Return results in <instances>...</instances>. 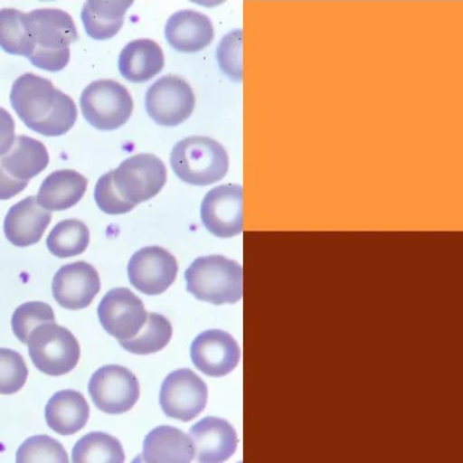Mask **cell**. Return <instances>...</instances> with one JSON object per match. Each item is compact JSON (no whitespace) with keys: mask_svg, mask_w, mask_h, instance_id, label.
Listing matches in <instances>:
<instances>
[{"mask_svg":"<svg viewBox=\"0 0 463 463\" xmlns=\"http://www.w3.org/2000/svg\"><path fill=\"white\" fill-rule=\"evenodd\" d=\"M89 245V227L78 219H66L58 222L47 239L49 251L60 259L80 255Z\"/></svg>","mask_w":463,"mask_h":463,"instance_id":"obj_26","label":"cell"},{"mask_svg":"<svg viewBox=\"0 0 463 463\" xmlns=\"http://www.w3.org/2000/svg\"><path fill=\"white\" fill-rule=\"evenodd\" d=\"M195 457L192 438L181 430L158 427L144 440L143 460L147 463H189Z\"/></svg>","mask_w":463,"mask_h":463,"instance_id":"obj_19","label":"cell"},{"mask_svg":"<svg viewBox=\"0 0 463 463\" xmlns=\"http://www.w3.org/2000/svg\"><path fill=\"white\" fill-rule=\"evenodd\" d=\"M15 138L14 119L6 109L0 107V156L11 150Z\"/></svg>","mask_w":463,"mask_h":463,"instance_id":"obj_34","label":"cell"},{"mask_svg":"<svg viewBox=\"0 0 463 463\" xmlns=\"http://www.w3.org/2000/svg\"><path fill=\"white\" fill-rule=\"evenodd\" d=\"M90 420V405L80 392H57L45 407L48 427L61 436L80 432Z\"/></svg>","mask_w":463,"mask_h":463,"instance_id":"obj_20","label":"cell"},{"mask_svg":"<svg viewBox=\"0 0 463 463\" xmlns=\"http://www.w3.org/2000/svg\"><path fill=\"white\" fill-rule=\"evenodd\" d=\"M177 260L164 248L145 247L132 255L128 276L132 287L147 296H159L175 282Z\"/></svg>","mask_w":463,"mask_h":463,"instance_id":"obj_12","label":"cell"},{"mask_svg":"<svg viewBox=\"0 0 463 463\" xmlns=\"http://www.w3.org/2000/svg\"><path fill=\"white\" fill-rule=\"evenodd\" d=\"M165 36L176 52L193 53L209 47L214 39V29L208 15L182 10L169 16Z\"/></svg>","mask_w":463,"mask_h":463,"instance_id":"obj_18","label":"cell"},{"mask_svg":"<svg viewBox=\"0 0 463 463\" xmlns=\"http://www.w3.org/2000/svg\"><path fill=\"white\" fill-rule=\"evenodd\" d=\"M242 267L222 255L202 256L185 271L189 293L213 305L235 304L242 298Z\"/></svg>","mask_w":463,"mask_h":463,"instance_id":"obj_3","label":"cell"},{"mask_svg":"<svg viewBox=\"0 0 463 463\" xmlns=\"http://www.w3.org/2000/svg\"><path fill=\"white\" fill-rule=\"evenodd\" d=\"M28 181H20L12 177L0 165V201H7L19 195L27 188Z\"/></svg>","mask_w":463,"mask_h":463,"instance_id":"obj_35","label":"cell"},{"mask_svg":"<svg viewBox=\"0 0 463 463\" xmlns=\"http://www.w3.org/2000/svg\"><path fill=\"white\" fill-rule=\"evenodd\" d=\"M45 322H55V314L51 306L43 301H29L15 309L12 317V329L16 338L27 345L29 335Z\"/></svg>","mask_w":463,"mask_h":463,"instance_id":"obj_30","label":"cell"},{"mask_svg":"<svg viewBox=\"0 0 463 463\" xmlns=\"http://www.w3.org/2000/svg\"><path fill=\"white\" fill-rule=\"evenodd\" d=\"M134 3V0H87L81 11L87 34L99 41L118 35Z\"/></svg>","mask_w":463,"mask_h":463,"instance_id":"obj_23","label":"cell"},{"mask_svg":"<svg viewBox=\"0 0 463 463\" xmlns=\"http://www.w3.org/2000/svg\"><path fill=\"white\" fill-rule=\"evenodd\" d=\"M0 48L11 55L27 58L32 55L33 43L24 12L15 8L0 10Z\"/></svg>","mask_w":463,"mask_h":463,"instance_id":"obj_28","label":"cell"},{"mask_svg":"<svg viewBox=\"0 0 463 463\" xmlns=\"http://www.w3.org/2000/svg\"><path fill=\"white\" fill-rule=\"evenodd\" d=\"M100 288L98 271L86 262L66 264L52 280V295L57 303L73 311L89 307Z\"/></svg>","mask_w":463,"mask_h":463,"instance_id":"obj_15","label":"cell"},{"mask_svg":"<svg viewBox=\"0 0 463 463\" xmlns=\"http://www.w3.org/2000/svg\"><path fill=\"white\" fill-rule=\"evenodd\" d=\"M103 328L119 342L130 340L142 330L147 312L143 301L129 288L111 289L98 307Z\"/></svg>","mask_w":463,"mask_h":463,"instance_id":"obj_13","label":"cell"},{"mask_svg":"<svg viewBox=\"0 0 463 463\" xmlns=\"http://www.w3.org/2000/svg\"><path fill=\"white\" fill-rule=\"evenodd\" d=\"M28 378L23 355L0 347V394L11 395L22 390Z\"/></svg>","mask_w":463,"mask_h":463,"instance_id":"obj_31","label":"cell"},{"mask_svg":"<svg viewBox=\"0 0 463 463\" xmlns=\"http://www.w3.org/2000/svg\"><path fill=\"white\" fill-rule=\"evenodd\" d=\"M189 436L195 449V460L200 463H222L237 450V431L229 421L218 417H205L190 429Z\"/></svg>","mask_w":463,"mask_h":463,"instance_id":"obj_16","label":"cell"},{"mask_svg":"<svg viewBox=\"0 0 463 463\" xmlns=\"http://www.w3.org/2000/svg\"><path fill=\"white\" fill-rule=\"evenodd\" d=\"M194 365L203 373L221 378L238 366L241 351L238 342L221 329L206 330L194 340L192 349Z\"/></svg>","mask_w":463,"mask_h":463,"instance_id":"obj_14","label":"cell"},{"mask_svg":"<svg viewBox=\"0 0 463 463\" xmlns=\"http://www.w3.org/2000/svg\"><path fill=\"white\" fill-rule=\"evenodd\" d=\"M26 24L33 43L28 60L36 68L58 72L70 61V45L78 40L72 16L60 8H36L26 14Z\"/></svg>","mask_w":463,"mask_h":463,"instance_id":"obj_2","label":"cell"},{"mask_svg":"<svg viewBox=\"0 0 463 463\" xmlns=\"http://www.w3.org/2000/svg\"><path fill=\"white\" fill-rule=\"evenodd\" d=\"M201 217L205 229L218 238H232L243 231V189L222 184L210 190L203 200Z\"/></svg>","mask_w":463,"mask_h":463,"instance_id":"obj_11","label":"cell"},{"mask_svg":"<svg viewBox=\"0 0 463 463\" xmlns=\"http://www.w3.org/2000/svg\"><path fill=\"white\" fill-rule=\"evenodd\" d=\"M195 94L184 78L165 76L147 90L145 109L161 127H177L187 121L195 109Z\"/></svg>","mask_w":463,"mask_h":463,"instance_id":"obj_8","label":"cell"},{"mask_svg":"<svg viewBox=\"0 0 463 463\" xmlns=\"http://www.w3.org/2000/svg\"><path fill=\"white\" fill-rule=\"evenodd\" d=\"M159 401L169 419L190 421L204 411L208 386L192 370L174 371L164 380Z\"/></svg>","mask_w":463,"mask_h":463,"instance_id":"obj_10","label":"cell"},{"mask_svg":"<svg viewBox=\"0 0 463 463\" xmlns=\"http://www.w3.org/2000/svg\"><path fill=\"white\" fill-rule=\"evenodd\" d=\"M87 179L72 169H61L45 177L37 194V203L48 211H63L72 208L84 197Z\"/></svg>","mask_w":463,"mask_h":463,"instance_id":"obj_21","label":"cell"},{"mask_svg":"<svg viewBox=\"0 0 463 463\" xmlns=\"http://www.w3.org/2000/svg\"><path fill=\"white\" fill-rule=\"evenodd\" d=\"M27 345L33 364L44 374H68L80 359L77 338L69 329L55 322L37 326L29 335Z\"/></svg>","mask_w":463,"mask_h":463,"instance_id":"obj_5","label":"cell"},{"mask_svg":"<svg viewBox=\"0 0 463 463\" xmlns=\"http://www.w3.org/2000/svg\"><path fill=\"white\" fill-rule=\"evenodd\" d=\"M164 66L163 49L155 41L148 39L128 43L118 60V69L123 78L137 84L151 80L163 71Z\"/></svg>","mask_w":463,"mask_h":463,"instance_id":"obj_22","label":"cell"},{"mask_svg":"<svg viewBox=\"0 0 463 463\" xmlns=\"http://www.w3.org/2000/svg\"><path fill=\"white\" fill-rule=\"evenodd\" d=\"M173 336L171 322L166 317L156 313H148L146 322L130 340L121 341L123 349L134 354H152L159 353L166 347Z\"/></svg>","mask_w":463,"mask_h":463,"instance_id":"obj_27","label":"cell"},{"mask_svg":"<svg viewBox=\"0 0 463 463\" xmlns=\"http://www.w3.org/2000/svg\"><path fill=\"white\" fill-rule=\"evenodd\" d=\"M81 113L95 129H118L129 121L134 100L118 81L97 80L86 87L80 98Z\"/></svg>","mask_w":463,"mask_h":463,"instance_id":"obj_6","label":"cell"},{"mask_svg":"<svg viewBox=\"0 0 463 463\" xmlns=\"http://www.w3.org/2000/svg\"><path fill=\"white\" fill-rule=\"evenodd\" d=\"M49 164V153L40 140L18 136L11 150L0 156V165L12 177L29 181L43 173Z\"/></svg>","mask_w":463,"mask_h":463,"instance_id":"obj_24","label":"cell"},{"mask_svg":"<svg viewBox=\"0 0 463 463\" xmlns=\"http://www.w3.org/2000/svg\"><path fill=\"white\" fill-rule=\"evenodd\" d=\"M89 392L101 411L109 415H121L135 407L140 390L138 379L127 367L107 365L92 375Z\"/></svg>","mask_w":463,"mask_h":463,"instance_id":"obj_9","label":"cell"},{"mask_svg":"<svg viewBox=\"0 0 463 463\" xmlns=\"http://www.w3.org/2000/svg\"><path fill=\"white\" fill-rule=\"evenodd\" d=\"M11 105L29 129L45 137H58L72 129L77 121L76 103L52 82L24 73L11 90Z\"/></svg>","mask_w":463,"mask_h":463,"instance_id":"obj_1","label":"cell"},{"mask_svg":"<svg viewBox=\"0 0 463 463\" xmlns=\"http://www.w3.org/2000/svg\"><path fill=\"white\" fill-rule=\"evenodd\" d=\"M113 181L119 195L137 205L158 195L166 184L167 169L158 156L142 153L124 160L113 171Z\"/></svg>","mask_w":463,"mask_h":463,"instance_id":"obj_7","label":"cell"},{"mask_svg":"<svg viewBox=\"0 0 463 463\" xmlns=\"http://www.w3.org/2000/svg\"><path fill=\"white\" fill-rule=\"evenodd\" d=\"M242 31L235 29L218 45V63L232 80L242 81Z\"/></svg>","mask_w":463,"mask_h":463,"instance_id":"obj_32","label":"cell"},{"mask_svg":"<svg viewBox=\"0 0 463 463\" xmlns=\"http://www.w3.org/2000/svg\"><path fill=\"white\" fill-rule=\"evenodd\" d=\"M171 166L185 184L204 187L224 179L230 160L225 147L217 140L193 136L174 146Z\"/></svg>","mask_w":463,"mask_h":463,"instance_id":"obj_4","label":"cell"},{"mask_svg":"<svg viewBox=\"0 0 463 463\" xmlns=\"http://www.w3.org/2000/svg\"><path fill=\"white\" fill-rule=\"evenodd\" d=\"M121 442L105 432H90L77 441L72 450L74 463H123Z\"/></svg>","mask_w":463,"mask_h":463,"instance_id":"obj_25","label":"cell"},{"mask_svg":"<svg viewBox=\"0 0 463 463\" xmlns=\"http://www.w3.org/2000/svg\"><path fill=\"white\" fill-rule=\"evenodd\" d=\"M18 463H68L63 446L49 436L28 438L16 452Z\"/></svg>","mask_w":463,"mask_h":463,"instance_id":"obj_29","label":"cell"},{"mask_svg":"<svg viewBox=\"0 0 463 463\" xmlns=\"http://www.w3.org/2000/svg\"><path fill=\"white\" fill-rule=\"evenodd\" d=\"M95 202L99 209L107 214H124L136 208L134 203L124 200L116 189L113 181V171L105 174L99 179L94 190Z\"/></svg>","mask_w":463,"mask_h":463,"instance_id":"obj_33","label":"cell"},{"mask_svg":"<svg viewBox=\"0 0 463 463\" xmlns=\"http://www.w3.org/2000/svg\"><path fill=\"white\" fill-rule=\"evenodd\" d=\"M51 222V211L40 206L36 197L29 196L8 210L4 232L12 245L28 247L43 239Z\"/></svg>","mask_w":463,"mask_h":463,"instance_id":"obj_17","label":"cell"}]
</instances>
